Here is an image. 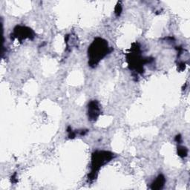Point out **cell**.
I'll list each match as a JSON object with an SVG mask.
<instances>
[{"label": "cell", "instance_id": "6da1fadb", "mask_svg": "<svg viewBox=\"0 0 190 190\" xmlns=\"http://www.w3.org/2000/svg\"><path fill=\"white\" fill-rule=\"evenodd\" d=\"M90 50V55L92 57L91 60H92L94 63H96L97 60L106 54L108 51V44L105 41H103V39H99L98 41H95Z\"/></svg>", "mask_w": 190, "mask_h": 190}, {"label": "cell", "instance_id": "7a4b0ae2", "mask_svg": "<svg viewBox=\"0 0 190 190\" xmlns=\"http://www.w3.org/2000/svg\"><path fill=\"white\" fill-rule=\"evenodd\" d=\"M164 181V177L162 175H160L152 184V189H160L163 186Z\"/></svg>", "mask_w": 190, "mask_h": 190}, {"label": "cell", "instance_id": "3957f363", "mask_svg": "<svg viewBox=\"0 0 190 190\" xmlns=\"http://www.w3.org/2000/svg\"><path fill=\"white\" fill-rule=\"evenodd\" d=\"M187 154V151L185 148H181V149L179 150V155L182 156V157H185Z\"/></svg>", "mask_w": 190, "mask_h": 190}]
</instances>
